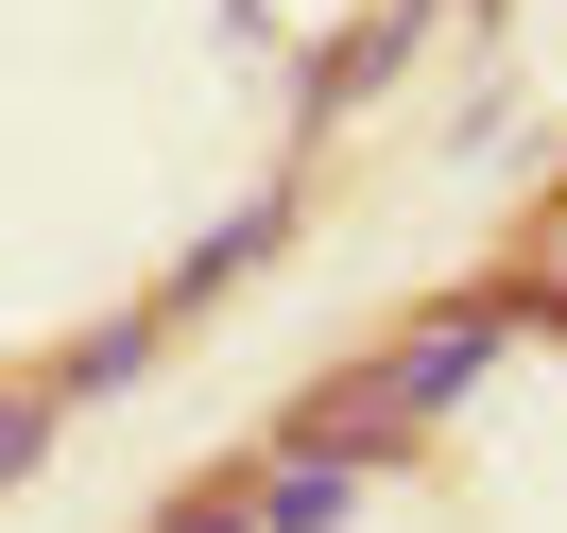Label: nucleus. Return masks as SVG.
Masks as SVG:
<instances>
[{
	"label": "nucleus",
	"instance_id": "f257e3e1",
	"mask_svg": "<svg viewBox=\"0 0 567 533\" xmlns=\"http://www.w3.org/2000/svg\"><path fill=\"white\" fill-rule=\"evenodd\" d=\"M482 345H498L482 310H447V327H413V345L379 361V413H344V448H379V430H413V413H447V396L482 379Z\"/></svg>",
	"mask_w": 567,
	"mask_h": 533
},
{
	"label": "nucleus",
	"instance_id": "f03ea898",
	"mask_svg": "<svg viewBox=\"0 0 567 533\" xmlns=\"http://www.w3.org/2000/svg\"><path fill=\"white\" fill-rule=\"evenodd\" d=\"M344 499H361V448H344V430H310L276 482H241V516H258V533H327Z\"/></svg>",
	"mask_w": 567,
	"mask_h": 533
},
{
	"label": "nucleus",
	"instance_id": "7ed1b4c3",
	"mask_svg": "<svg viewBox=\"0 0 567 533\" xmlns=\"http://www.w3.org/2000/svg\"><path fill=\"white\" fill-rule=\"evenodd\" d=\"M292 242V207H241V224H224V242H189V276L173 293H224V276H258V258H276Z\"/></svg>",
	"mask_w": 567,
	"mask_h": 533
},
{
	"label": "nucleus",
	"instance_id": "20e7f679",
	"mask_svg": "<svg viewBox=\"0 0 567 533\" xmlns=\"http://www.w3.org/2000/svg\"><path fill=\"white\" fill-rule=\"evenodd\" d=\"M138 361H155V310H121V327H86V361H70V379H52V396H121V379H138Z\"/></svg>",
	"mask_w": 567,
	"mask_h": 533
}]
</instances>
